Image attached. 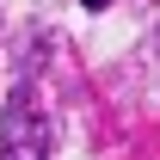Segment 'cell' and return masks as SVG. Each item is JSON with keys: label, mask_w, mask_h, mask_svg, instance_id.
<instances>
[{"label": "cell", "mask_w": 160, "mask_h": 160, "mask_svg": "<svg viewBox=\"0 0 160 160\" xmlns=\"http://www.w3.org/2000/svg\"><path fill=\"white\" fill-rule=\"evenodd\" d=\"M0 160H49V117L37 105V86L25 80L12 105H6V123H0Z\"/></svg>", "instance_id": "obj_1"}, {"label": "cell", "mask_w": 160, "mask_h": 160, "mask_svg": "<svg viewBox=\"0 0 160 160\" xmlns=\"http://www.w3.org/2000/svg\"><path fill=\"white\" fill-rule=\"evenodd\" d=\"M80 6H92V12H99V6H111V0H80Z\"/></svg>", "instance_id": "obj_2"}]
</instances>
